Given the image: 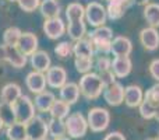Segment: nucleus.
<instances>
[{"instance_id": "1", "label": "nucleus", "mask_w": 159, "mask_h": 140, "mask_svg": "<svg viewBox=\"0 0 159 140\" xmlns=\"http://www.w3.org/2000/svg\"><path fill=\"white\" fill-rule=\"evenodd\" d=\"M89 41L92 42L93 49L96 55H109L112 49V41H113V30L107 25H101V27L93 28L91 32L87 34Z\"/></svg>"}, {"instance_id": "2", "label": "nucleus", "mask_w": 159, "mask_h": 140, "mask_svg": "<svg viewBox=\"0 0 159 140\" xmlns=\"http://www.w3.org/2000/svg\"><path fill=\"white\" fill-rule=\"evenodd\" d=\"M78 87L81 91V95L87 99L99 98L105 90V84L102 83V79L99 77L98 73H93V71L82 74V77L80 79Z\"/></svg>"}, {"instance_id": "3", "label": "nucleus", "mask_w": 159, "mask_h": 140, "mask_svg": "<svg viewBox=\"0 0 159 140\" xmlns=\"http://www.w3.org/2000/svg\"><path fill=\"white\" fill-rule=\"evenodd\" d=\"M87 122H88V128L91 129V132L102 133L110 125V112L106 108L93 107L88 111Z\"/></svg>"}, {"instance_id": "4", "label": "nucleus", "mask_w": 159, "mask_h": 140, "mask_svg": "<svg viewBox=\"0 0 159 140\" xmlns=\"http://www.w3.org/2000/svg\"><path fill=\"white\" fill-rule=\"evenodd\" d=\"M66 123V132L69 138L71 139H81L88 132V122L87 118L81 112H73L64 119Z\"/></svg>"}, {"instance_id": "5", "label": "nucleus", "mask_w": 159, "mask_h": 140, "mask_svg": "<svg viewBox=\"0 0 159 140\" xmlns=\"http://www.w3.org/2000/svg\"><path fill=\"white\" fill-rule=\"evenodd\" d=\"M106 20H107L106 7L102 3L99 2L88 3L87 7H85V21H87V24L96 28L106 24Z\"/></svg>"}, {"instance_id": "6", "label": "nucleus", "mask_w": 159, "mask_h": 140, "mask_svg": "<svg viewBox=\"0 0 159 140\" xmlns=\"http://www.w3.org/2000/svg\"><path fill=\"white\" fill-rule=\"evenodd\" d=\"M14 112H16L17 122L27 123L35 116V105L34 101L28 95H21L16 102L13 104Z\"/></svg>"}, {"instance_id": "7", "label": "nucleus", "mask_w": 159, "mask_h": 140, "mask_svg": "<svg viewBox=\"0 0 159 140\" xmlns=\"http://www.w3.org/2000/svg\"><path fill=\"white\" fill-rule=\"evenodd\" d=\"M102 95H103V99L107 105L119 107L124 102V85L119 81H115L105 87Z\"/></svg>"}, {"instance_id": "8", "label": "nucleus", "mask_w": 159, "mask_h": 140, "mask_svg": "<svg viewBox=\"0 0 159 140\" xmlns=\"http://www.w3.org/2000/svg\"><path fill=\"white\" fill-rule=\"evenodd\" d=\"M25 126H27L28 140L45 139L49 135V132H48V122L39 115H35L30 122L25 123Z\"/></svg>"}, {"instance_id": "9", "label": "nucleus", "mask_w": 159, "mask_h": 140, "mask_svg": "<svg viewBox=\"0 0 159 140\" xmlns=\"http://www.w3.org/2000/svg\"><path fill=\"white\" fill-rule=\"evenodd\" d=\"M67 25L60 17H53V18H46L43 22V32L52 41L61 38L66 34Z\"/></svg>"}, {"instance_id": "10", "label": "nucleus", "mask_w": 159, "mask_h": 140, "mask_svg": "<svg viewBox=\"0 0 159 140\" xmlns=\"http://www.w3.org/2000/svg\"><path fill=\"white\" fill-rule=\"evenodd\" d=\"M140 44L148 52H155L159 48V31L154 27H145L140 31Z\"/></svg>"}, {"instance_id": "11", "label": "nucleus", "mask_w": 159, "mask_h": 140, "mask_svg": "<svg viewBox=\"0 0 159 140\" xmlns=\"http://www.w3.org/2000/svg\"><path fill=\"white\" fill-rule=\"evenodd\" d=\"M45 76H46V84L50 88H59L60 90L67 83V71L61 66H50Z\"/></svg>"}, {"instance_id": "12", "label": "nucleus", "mask_w": 159, "mask_h": 140, "mask_svg": "<svg viewBox=\"0 0 159 140\" xmlns=\"http://www.w3.org/2000/svg\"><path fill=\"white\" fill-rule=\"evenodd\" d=\"M25 85L27 88L31 91L32 94H39L42 91H45L46 88V76L42 71H31L27 74V79H25Z\"/></svg>"}, {"instance_id": "13", "label": "nucleus", "mask_w": 159, "mask_h": 140, "mask_svg": "<svg viewBox=\"0 0 159 140\" xmlns=\"http://www.w3.org/2000/svg\"><path fill=\"white\" fill-rule=\"evenodd\" d=\"M144 99V90L138 84H129L124 87V104L129 108H138Z\"/></svg>"}, {"instance_id": "14", "label": "nucleus", "mask_w": 159, "mask_h": 140, "mask_svg": "<svg viewBox=\"0 0 159 140\" xmlns=\"http://www.w3.org/2000/svg\"><path fill=\"white\" fill-rule=\"evenodd\" d=\"M133 52V42L129 36L116 35L112 41L110 53L113 56H130Z\"/></svg>"}, {"instance_id": "15", "label": "nucleus", "mask_w": 159, "mask_h": 140, "mask_svg": "<svg viewBox=\"0 0 159 140\" xmlns=\"http://www.w3.org/2000/svg\"><path fill=\"white\" fill-rule=\"evenodd\" d=\"M133 70V62L130 56H115L112 59V71L117 79H124Z\"/></svg>"}, {"instance_id": "16", "label": "nucleus", "mask_w": 159, "mask_h": 140, "mask_svg": "<svg viewBox=\"0 0 159 140\" xmlns=\"http://www.w3.org/2000/svg\"><path fill=\"white\" fill-rule=\"evenodd\" d=\"M38 36L32 32H22L21 36L18 39V44H17V48L24 53L25 56H31L34 52L38 51Z\"/></svg>"}, {"instance_id": "17", "label": "nucleus", "mask_w": 159, "mask_h": 140, "mask_svg": "<svg viewBox=\"0 0 159 140\" xmlns=\"http://www.w3.org/2000/svg\"><path fill=\"white\" fill-rule=\"evenodd\" d=\"M31 66L34 67V70L36 71H42L46 73L49 70V67L52 66V59H50L49 53L46 51H36L31 55Z\"/></svg>"}, {"instance_id": "18", "label": "nucleus", "mask_w": 159, "mask_h": 140, "mask_svg": "<svg viewBox=\"0 0 159 140\" xmlns=\"http://www.w3.org/2000/svg\"><path fill=\"white\" fill-rule=\"evenodd\" d=\"M73 55L75 58H93L95 56V49H93L92 42L88 36L82 39H78L73 44Z\"/></svg>"}, {"instance_id": "19", "label": "nucleus", "mask_w": 159, "mask_h": 140, "mask_svg": "<svg viewBox=\"0 0 159 140\" xmlns=\"http://www.w3.org/2000/svg\"><path fill=\"white\" fill-rule=\"evenodd\" d=\"M60 99L66 101L67 104L74 105L77 104V101L80 99V95H81V91H80V87L77 83L73 81H67L63 87L60 88Z\"/></svg>"}, {"instance_id": "20", "label": "nucleus", "mask_w": 159, "mask_h": 140, "mask_svg": "<svg viewBox=\"0 0 159 140\" xmlns=\"http://www.w3.org/2000/svg\"><path fill=\"white\" fill-rule=\"evenodd\" d=\"M55 101H56L55 94H53L52 91L45 90L39 94H35L34 105H35V109L39 111V112H49Z\"/></svg>"}, {"instance_id": "21", "label": "nucleus", "mask_w": 159, "mask_h": 140, "mask_svg": "<svg viewBox=\"0 0 159 140\" xmlns=\"http://www.w3.org/2000/svg\"><path fill=\"white\" fill-rule=\"evenodd\" d=\"M21 95H22L21 87H20L17 83H7V84L2 88V93H0L2 101L6 102V104H11V105H13Z\"/></svg>"}, {"instance_id": "22", "label": "nucleus", "mask_w": 159, "mask_h": 140, "mask_svg": "<svg viewBox=\"0 0 159 140\" xmlns=\"http://www.w3.org/2000/svg\"><path fill=\"white\" fill-rule=\"evenodd\" d=\"M6 60L16 69H21L27 65V56L17 46H6Z\"/></svg>"}, {"instance_id": "23", "label": "nucleus", "mask_w": 159, "mask_h": 140, "mask_svg": "<svg viewBox=\"0 0 159 140\" xmlns=\"http://www.w3.org/2000/svg\"><path fill=\"white\" fill-rule=\"evenodd\" d=\"M67 35L70 36L71 41H78V39H82L87 36V22L84 20H77V21H69V25H67L66 30Z\"/></svg>"}, {"instance_id": "24", "label": "nucleus", "mask_w": 159, "mask_h": 140, "mask_svg": "<svg viewBox=\"0 0 159 140\" xmlns=\"http://www.w3.org/2000/svg\"><path fill=\"white\" fill-rule=\"evenodd\" d=\"M41 14L46 18H53V17H60L61 6L57 0H41L39 4Z\"/></svg>"}, {"instance_id": "25", "label": "nucleus", "mask_w": 159, "mask_h": 140, "mask_svg": "<svg viewBox=\"0 0 159 140\" xmlns=\"http://www.w3.org/2000/svg\"><path fill=\"white\" fill-rule=\"evenodd\" d=\"M144 20L147 21V24L149 27L159 28V3H148L147 6H144L143 11Z\"/></svg>"}, {"instance_id": "26", "label": "nucleus", "mask_w": 159, "mask_h": 140, "mask_svg": "<svg viewBox=\"0 0 159 140\" xmlns=\"http://www.w3.org/2000/svg\"><path fill=\"white\" fill-rule=\"evenodd\" d=\"M6 136L8 140H28L27 135V126L21 122H14L8 125L6 129Z\"/></svg>"}, {"instance_id": "27", "label": "nucleus", "mask_w": 159, "mask_h": 140, "mask_svg": "<svg viewBox=\"0 0 159 140\" xmlns=\"http://www.w3.org/2000/svg\"><path fill=\"white\" fill-rule=\"evenodd\" d=\"M70 112H71V105L67 104L66 101H63V99H60V98L53 102L52 108H50V111H49L50 118L63 119V121L70 115Z\"/></svg>"}, {"instance_id": "28", "label": "nucleus", "mask_w": 159, "mask_h": 140, "mask_svg": "<svg viewBox=\"0 0 159 140\" xmlns=\"http://www.w3.org/2000/svg\"><path fill=\"white\" fill-rule=\"evenodd\" d=\"M66 18L67 21H77L85 18V7L78 2L70 3L66 7Z\"/></svg>"}, {"instance_id": "29", "label": "nucleus", "mask_w": 159, "mask_h": 140, "mask_svg": "<svg viewBox=\"0 0 159 140\" xmlns=\"http://www.w3.org/2000/svg\"><path fill=\"white\" fill-rule=\"evenodd\" d=\"M48 132L52 136L53 139L56 138H61V136H66V123H64L63 119H56V118H50L48 122Z\"/></svg>"}, {"instance_id": "30", "label": "nucleus", "mask_w": 159, "mask_h": 140, "mask_svg": "<svg viewBox=\"0 0 159 140\" xmlns=\"http://www.w3.org/2000/svg\"><path fill=\"white\" fill-rule=\"evenodd\" d=\"M0 118H2L3 123L6 126L17 122L16 119V112H14V108L11 104H6V102L0 101Z\"/></svg>"}, {"instance_id": "31", "label": "nucleus", "mask_w": 159, "mask_h": 140, "mask_svg": "<svg viewBox=\"0 0 159 140\" xmlns=\"http://www.w3.org/2000/svg\"><path fill=\"white\" fill-rule=\"evenodd\" d=\"M21 34L22 32L18 27L7 28V30L4 31V34H3V44H4L6 46H17Z\"/></svg>"}, {"instance_id": "32", "label": "nucleus", "mask_w": 159, "mask_h": 140, "mask_svg": "<svg viewBox=\"0 0 159 140\" xmlns=\"http://www.w3.org/2000/svg\"><path fill=\"white\" fill-rule=\"evenodd\" d=\"M74 67L78 73L85 74L93 69V58H75Z\"/></svg>"}, {"instance_id": "33", "label": "nucleus", "mask_w": 159, "mask_h": 140, "mask_svg": "<svg viewBox=\"0 0 159 140\" xmlns=\"http://www.w3.org/2000/svg\"><path fill=\"white\" fill-rule=\"evenodd\" d=\"M138 112H140L141 118L145 119V121L154 119V116H155V105L152 104V102L147 101V99H143V102L138 105Z\"/></svg>"}, {"instance_id": "34", "label": "nucleus", "mask_w": 159, "mask_h": 140, "mask_svg": "<svg viewBox=\"0 0 159 140\" xmlns=\"http://www.w3.org/2000/svg\"><path fill=\"white\" fill-rule=\"evenodd\" d=\"M55 53L57 58L60 59H67L73 55V44L69 41H63L55 46Z\"/></svg>"}, {"instance_id": "35", "label": "nucleus", "mask_w": 159, "mask_h": 140, "mask_svg": "<svg viewBox=\"0 0 159 140\" xmlns=\"http://www.w3.org/2000/svg\"><path fill=\"white\" fill-rule=\"evenodd\" d=\"M93 67H95L96 73L112 69V59L107 55H99L93 59Z\"/></svg>"}, {"instance_id": "36", "label": "nucleus", "mask_w": 159, "mask_h": 140, "mask_svg": "<svg viewBox=\"0 0 159 140\" xmlns=\"http://www.w3.org/2000/svg\"><path fill=\"white\" fill-rule=\"evenodd\" d=\"M127 8L121 7V6H115V4H107L106 6V13H107V18L116 21V20H120L121 17L126 14Z\"/></svg>"}, {"instance_id": "37", "label": "nucleus", "mask_w": 159, "mask_h": 140, "mask_svg": "<svg viewBox=\"0 0 159 140\" xmlns=\"http://www.w3.org/2000/svg\"><path fill=\"white\" fill-rule=\"evenodd\" d=\"M144 99L152 102V104L157 107V105L159 104V83L151 85L147 91H144Z\"/></svg>"}, {"instance_id": "38", "label": "nucleus", "mask_w": 159, "mask_h": 140, "mask_svg": "<svg viewBox=\"0 0 159 140\" xmlns=\"http://www.w3.org/2000/svg\"><path fill=\"white\" fill-rule=\"evenodd\" d=\"M20 8L27 13H32L36 8H39V4H41V0H17Z\"/></svg>"}, {"instance_id": "39", "label": "nucleus", "mask_w": 159, "mask_h": 140, "mask_svg": "<svg viewBox=\"0 0 159 140\" xmlns=\"http://www.w3.org/2000/svg\"><path fill=\"white\" fill-rule=\"evenodd\" d=\"M98 74H99V77L102 79V83L105 84V87H106V85H109V84H112V83H115L116 79H117V77L115 76V73L112 71V69L101 71V73H98Z\"/></svg>"}, {"instance_id": "40", "label": "nucleus", "mask_w": 159, "mask_h": 140, "mask_svg": "<svg viewBox=\"0 0 159 140\" xmlns=\"http://www.w3.org/2000/svg\"><path fill=\"white\" fill-rule=\"evenodd\" d=\"M148 71H149L152 79H154L157 83H159V59H154V60L149 63Z\"/></svg>"}, {"instance_id": "41", "label": "nucleus", "mask_w": 159, "mask_h": 140, "mask_svg": "<svg viewBox=\"0 0 159 140\" xmlns=\"http://www.w3.org/2000/svg\"><path fill=\"white\" fill-rule=\"evenodd\" d=\"M107 4H115V6H121V7H131L134 4V0H107Z\"/></svg>"}, {"instance_id": "42", "label": "nucleus", "mask_w": 159, "mask_h": 140, "mask_svg": "<svg viewBox=\"0 0 159 140\" xmlns=\"http://www.w3.org/2000/svg\"><path fill=\"white\" fill-rule=\"evenodd\" d=\"M103 140H127V139H126V136H124L121 132L115 130V132L107 133V135L103 138Z\"/></svg>"}, {"instance_id": "43", "label": "nucleus", "mask_w": 159, "mask_h": 140, "mask_svg": "<svg viewBox=\"0 0 159 140\" xmlns=\"http://www.w3.org/2000/svg\"><path fill=\"white\" fill-rule=\"evenodd\" d=\"M6 60V45L0 46V62Z\"/></svg>"}, {"instance_id": "44", "label": "nucleus", "mask_w": 159, "mask_h": 140, "mask_svg": "<svg viewBox=\"0 0 159 140\" xmlns=\"http://www.w3.org/2000/svg\"><path fill=\"white\" fill-rule=\"evenodd\" d=\"M148 3H151V0H134V4L138 6H147Z\"/></svg>"}, {"instance_id": "45", "label": "nucleus", "mask_w": 159, "mask_h": 140, "mask_svg": "<svg viewBox=\"0 0 159 140\" xmlns=\"http://www.w3.org/2000/svg\"><path fill=\"white\" fill-rule=\"evenodd\" d=\"M154 119L159 122V104L155 107V116H154Z\"/></svg>"}, {"instance_id": "46", "label": "nucleus", "mask_w": 159, "mask_h": 140, "mask_svg": "<svg viewBox=\"0 0 159 140\" xmlns=\"http://www.w3.org/2000/svg\"><path fill=\"white\" fill-rule=\"evenodd\" d=\"M53 140H71V138H69V136H61V138H56Z\"/></svg>"}, {"instance_id": "47", "label": "nucleus", "mask_w": 159, "mask_h": 140, "mask_svg": "<svg viewBox=\"0 0 159 140\" xmlns=\"http://www.w3.org/2000/svg\"><path fill=\"white\" fill-rule=\"evenodd\" d=\"M4 128V123H3V121H2V118H0V132H2V129Z\"/></svg>"}, {"instance_id": "48", "label": "nucleus", "mask_w": 159, "mask_h": 140, "mask_svg": "<svg viewBox=\"0 0 159 140\" xmlns=\"http://www.w3.org/2000/svg\"><path fill=\"white\" fill-rule=\"evenodd\" d=\"M147 140H159V138L157 136V138H149V139H147Z\"/></svg>"}, {"instance_id": "49", "label": "nucleus", "mask_w": 159, "mask_h": 140, "mask_svg": "<svg viewBox=\"0 0 159 140\" xmlns=\"http://www.w3.org/2000/svg\"><path fill=\"white\" fill-rule=\"evenodd\" d=\"M8 2H17V0H8Z\"/></svg>"}, {"instance_id": "50", "label": "nucleus", "mask_w": 159, "mask_h": 140, "mask_svg": "<svg viewBox=\"0 0 159 140\" xmlns=\"http://www.w3.org/2000/svg\"><path fill=\"white\" fill-rule=\"evenodd\" d=\"M39 140H48V139H46V138H45V139H39Z\"/></svg>"}, {"instance_id": "51", "label": "nucleus", "mask_w": 159, "mask_h": 140, "mask_svg": "<svg viewBox=\"0 0 159 140\" xmlns=\"http://www.w3.org/2000/svg\"><path fill=\"white\" fill-rule=\"evenodd\" d=\"M158 138H159V132H158Z\"/></svg>"}]
</instances>
